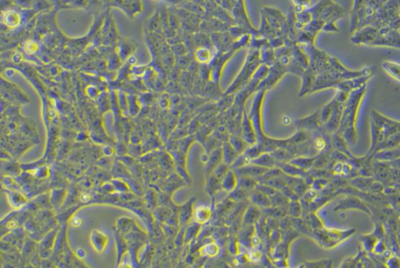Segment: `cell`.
I'll return each mask as SVG.
<instances>
[{
	"label": "cell",
	"instance_id": "6da1fadb",
	"mask_svg": "<svg viewBox=\"0 0 400 268\" xmlns=\"http://www.w3.org/2000/svg\"><path fill=\"white\" fill-rule=\"evenodd\" d=\"M372 141L370 153L400 147V122L382 116L373 115Z\"/></svg>",
	"mask_w": 400,
	"mask_h": 268
},
{
	"label": "cell",
	"instance_id": "7a4b0ae2",
	"mask_svg": "<svg viewBox=\"0 0 400 268\" xmlns=\"http://www.w3.org/2000/svg\"><path fill=\"white\" fill-rule=\"evenodd\" d=\"M365 92L366 87L364 85L353 91L350 92L344 104L339 129L341 135L349 145H355L357 142L356 121Z\"/></svg>",
	"mask_w": 400,
	"mask_h": 268
},
{
	"label": "cell",
	"instance_id": "3957f363",
	"mask_svg": "<svg viewBox=\"0 0 400 268\" xmlns=\"http://www.w3.org/2000/svg\"><path fill=\"white\" fill-rule=\"evenodd\" d=\"M112 4L130 17L139 14L142 9L141 0H112Z\"/></svg>",
	"mask_w": 400,
	"mask_h": 268
},
{
	"label": "cell",
	"instance_id": "277c9868",
	"mask_svg": "<svg viewBox=\"0 0 400 268\" xmlns=\"http://www.w3.org/2000/svg\"><path fill=\"white\" fill-rule=\"evenodd\" d=\"M347 209H361L367 215H371V211L369 208L366 206L365 203L354 196H350L341 201L336 207V210H347Z\"/></svg>",
	"mask_w": 400,
	"mask_h": 268
},
{
	"label": "cell",
	"instance_id": "5b68a950",
	"mask_svg": "<svg viewBox=\"0 0 400 268\" xmlns=\"http://www.w3.org/2000/svg\"><path fill=\"white\" fill-rule=\"evenodd\" d=\"M21 21V16L19 13L15 11H6L3 14V22L6 24V26L10 28H15L19 25Z\"/></svg>",
	"mask_w": 400,
	"mask_h": 268
},
{
	"label": "cell",
	"instance_id": "8992f818",
	"mask_svg": "<svg viewBox=\"0 0 400 268\" xmlns=\"http://www.w3.org/2000/svg\"><path fill=\"white\" fill-rule=\"evenodd\" d=\"M378 241V238L376 236L374 232L371 234H366L361 237V243L364 252H372L375 246L376 243Z\"/></svg>",
	"mask_w": 400,
	"mask_h": 268
},
{
	"label": "cell",
	"instance_id": "52a82bcc",
	"mask_svg": "<svg viewBox=\"0 0 400 268\" xmlns=\"http://www.w3.org/2000/svg\"><path fill=\"white\" fill-rule=\"evenodd\" d=\"M384 68L390 76L400 82V64L395 62H386L384 64Z\"/></svg>",
	"mask_w": 400,
	"mask_h": 268
},
{
	"label": "cell",
	"instance_id": "ba28073f",
	"mask_svg": "<svg viewBox=\"0 0 400 268\" xmlns=\"http://www.w3.org/2000/svg\"><path fill=\"white\" fill-rule=\"evenodd\" d=\"M387 249H388V247H387L386 244H385V242H384V240H383V239H379V240L377 242V243H376L375 246H374V249H373L372 253H374V254L377 255V256H381V255L385 253Z\"/></svg>",
	"mask_w": 400,
	"mask_h": 268
},
{
	"label": "cell",
	"instance_id": "9c48e42d",
	"mask_svg": "<svg viewBox=\"0 0 400 268\" xmlns=\"http://www.w3.org/2000/svg\"><path fill=\"white\" fill-rule=\"evenodd\" d=\"M386 266L388 267H400V257L396 256H391L387 259Z\"/></svg>",
	"mask_w": 400,
	"mask_h": 268
}]
</instances>
